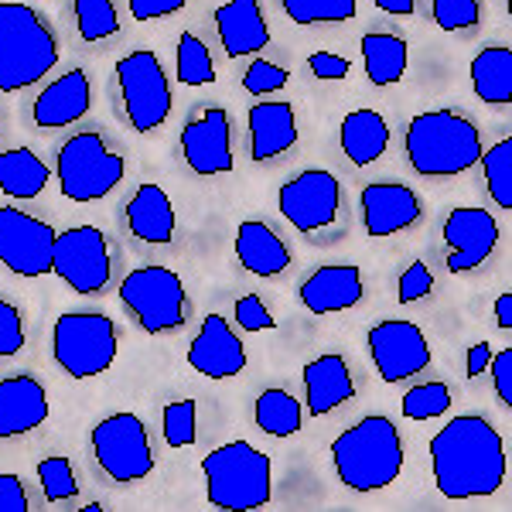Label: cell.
<instances>
[{
  "label": "cell",
  "mask_w": 512,
  "mask_h": 512,
  "mask_svg": "<svg viewBox=\"0 0 512 512\" xmlns=\"http://www.w3.org/2000/svg\"><path fill=\"white\" fill-rule=\"evenodd\" d=\"M106 506H103V502H89V506H86V512H103Z\"/></svg>",
  "instance_id": "816d5d0a"
},
{
  "label": "cell",
  "mask_w": 512,
  "mask_h": 512,
  "mask_svg": "<svg viewBox=\"0 0 512 512\" xmlns=\"http://www.w3.org/2000/svg\"><path fill=\"white\" fill-rule=\"evenodd\" d=\"M0 512H28L24 482L11 472H0Z\"/></svg>",
  "instance_id": "7dc6e473"
},
{
  "label": "cell",
  "mask_w": 512,
  "mask_h": 512,
  "mask_svg": "<svg viewBox=\"0 0 512 512\" xmlns=\"http://www.w3.org/2000/svg\"><path fill=\"white\" fill-rule=\"evenodd\" d=\"M175 205L168 192L154 181L137 188V195L127 202V229L147 246H168L175 239Z\"/></svg>",
  "instance_id": "d4e9b609"
},
{
  "label": "cell",
  "mask_w": 512,
  "mask_h": 512,
  "mask_svg": "<svg viewBox=\"0 0 512 512\" xmlns=\"http://www.w3.org/2000/svg\"><path fill=\"white\" fill-rule=\"evenodd\" d=\"M93 444V458L103 468V475L117 485L140 482L154 472V448H151V434L147 424L130 410L103 417L89 434Z\"/></svg>",
  "instance_id": "30bf717a"
},
{
  "label": "cell",
  "mask_w": 512,
  "mask_h": 512,
  "mask_svg": "<svg viewBox=\"0 0 512 512\" xmlns=\"http://www.w3.org/2000/svg\"><path fill=\"white\" fill-rule=\"evenodd\" d=\"M48 390L35 376L18 373L0 379V441L38 431L48 420Z\"/></svg>",
  "instance_id": "d6986e66"
},
{
  "label": "cell",
  "mask_w": 512,
  "mask_h": 512,
  "mask_svg": "<svg viewBox=\"0 0 512 512\" xmlns=\"http://www.w3.org/2000/svg\"><path fill=\"white\" fill-rule=\"evenodd\" d=\"M185 4L188 0H127L130 14H134V21H140V24L171 18V14H178Z\"/></svg>",
  "instance_id": "bcb514c9"
},
{
  "label": "cell",
  "mask_w": 512,
  "mask_h": 512,
  "mask_svg": "<svg viewBox=\"0 0 512 512\" xmlns=\"http://www.w3.org/2000/svg\"><path fill=\"white\" fill-rule=\"evenodd\" d=\"M120 304L147 335L181 332L188 321V291L171 267H137L120 280Z\"/></svg>",
  "instance_id": "52a82bcc"
},
{
  "label": "cell",
  "mask_w": 512,
  "mask_h": 512,
  "mask_svg": "<svg viewBox=\"0 0 512 512\" xmlns=\"http://www.w3.org/2000/svg\"><path fill=\"white\" fill-rule=\"evenodd\" d=\"M52 181V168L28 147H11L0 154V192L11 198H38Z\"/></svg>",
  "instance_id": "f1b7e54d"
},
{
  "label": "cell",
  "mask_w": 512,
  "mask_h": 512,
  "mask_svg": "<svg viewBox=\"0 0 512 512\" xmlns=\"http://www.w3.org/2000/svg\"><path fill=\"white\" fill-rule=\"evenodd\" d=\"M369 355L383 383H407L431 366V342L424 328L407 318H386L369 328Z\"/></svg>",
  "instance_id": "5bb4252c"
},
{
  "label": "cell",
  "mask_w": 512,
  "mask_h": 512,
  "mask_svg": "<svg viewBox=\"0 0 512 512\" xmlns=\"http://www.w3.org/2000/svg\"><path fill=\"white\" fill-rule=\"evenodd\" d=\"M434 291V274L424 260H414L407 270L400 274V284H396V301L400 304H414L424 301L427 294Z\"/></svg>",
  "instance_id": "60d3db41"
},
{
  "label": "cell",
  "mask_w": 512,
  "mask_h": 512,
  "mask_svg": "<svg viewBox=\"0 0 512 512\" xmlns=\"http://www.w3.org/2000/svg\"><path fill=\"white\" fill-rule=\"evenodd\" d=\"M76 24L82 41H103L120 31V14L113 0H76Z\"/></svg>",
  "instance_id": "d590c367"
},
{
  "label": "cell",
  "mask_w": 512,
  "mask_h": 512,
  "mask_svg": "<svg viewBox=\"0 0 512 512\" xmlns=\"http://www.w3.org/2000/svg\"><path fill=\"white\" fill-rule=\"evenodd\" d=\"M123 175H127V164L103 144L96 130L72 134L55 154L59 192L69 202H99L120 185Z\"/></svg>",
  "instance_id": "ba28073f"
},
{
  "label": "cell",
  "mask_w": 512,
  "mask_h": 512,
  "mask_svg": "<svg viewBox=\"0 0 512 512\" xmlns=\"http://www.w3.org/2000/svg\"><path fill=\"white\" fill-rule=\"evenodd\" d=\"M277 209L297 233H318L332 226L342 209V181L325 168H308L280 185Z\"/></svg>",
  "instance_id": "4fadbf2b"
},
{
  "label": "cell",
  "mask_w": 512,
  "mask_h": 512,
  "mask_svg": "<svg viewBox=\"0 0 512 512\" xmlns=\"http://www.w3.org/2000/svg\"><path fill=\"white\" fill-rule=\"evenodd\" d=\"M253 420H256V427L270 437H294V434H301V427H304V407L294 393L270 386V390H263L256 396Z\"/></svg>",
  "instance_id": "4dcf8cb0"
},
{
  "label": "cell",
  "mask_w": 512,
  "mask_h": 512,
  "mask_svg": "<svg viewBox=\"0 0 512 512\" xmlns=\"http://www.w3.org/2000/svg\"><path fill=\"white\" fill-rule=\"evenodd\" d=\"M379 11L393 14V18H410L417 11V0H373Z\"/></svg>",
  "instance_id": "681fc988"
},
{
  "label": "cell",
  "mask_w": 512,
  "mask_h": 512,
  "mask_svg": "<svg viewBox=\"0 0 512 512\" xmlns=\"http://www.w3.org/2000/svg\"><path fill=\"white\" fill-rule=\"evenodd\" d=\"M216 28H219V45L229 59H243V55H260L263 48H270V28L263 18L260 0H226L216 7Z\"/></svg>",
  "instance_id": "603a6c76"
},
{
  "label": "cell",
  "mask_w": 512,
  "mask_h": 512,
  "mask_svg": "<svg viewBox=\"0 0 512 512\" xmlns=\"http://www.w3.org/2000/svg\"><path fill=\"white\" fill-rule=\"evenodd\" d=\"M332 465L345 489L383 492L403 472V437L390 417H362L332 441Z\"/></svg>",
  "instance_id": "7a4b0ae2"
},
{
  "label": "cell",
  "mask_w": 512,
  "mask_h": 512,
  "mask_svg": "<svg viewBox=\"0 0 512 512\" xmlns=\"http://www.w3.org/2000/svg\"><path fill=\"white\" fill-rule=\"evenodd\" d=\"M175 72H178V82H185L188 89L216 82V62H212L209 45L198 35H192V31H185V35L178 38Z\"/></svg>",
  "instance_id": "d6a6232c"
},
{
  "label": "cell",
  "mask_w": 512,
  "mask_h": 512,
  "mask_svg": "<svg viewBox=\"0 0 512 512\" xmlns=\"http://www.w3.org/2000/svg\"><path fill=\"white\" fill-rule=\"evenodd\" d=\"M437 492L451 502L495 495L506 482V444L485 417H451L431 437Z\"/></svg>",
  "instance_id": "6da1fadb"
},
{
  "label": "cell",
  "mask_w": 512,
  "mask_h": 512,
  "mask_svg": "<svg viewBox=\"0 0 512 512\" xmlns=\"http://www.w3.org/2000/svg\"><path fill=\"white\" fill-rule=\"evenodd\" d=\"M301 379H304V410H308L311 417H325L355 400L352 369H349V362L335 352L311 359L308 366L301 369Z\"/></svg>",
  "instance_id": "7402d4cb"
},
{
  "label": "cell",
  "mask_w": 512,
  "mask_h": 512,
  "mask_svg": "<svg viewBox=\"0 0 512 512\" xmlns=\"http://www.w3.org/2000/svg\"><path fill=\"white\" fill-rule=\"evenodd\" d=\"M287 82H291V72L287 69H280V65L267 59H253L243 76V89L250 96H270V93H280Z\"/></svg>",
  "instance_id": "ab89813d"
},
{
  "label": "cell",
  "mask_w": 512,
  "mask_h": 512,
  "mask_svg": "<svg viewBox=\"0 0 512 512\" xmlns=\"http://www.w3.org/2000/svg\"><path fill=\"white\" fill-rule=\"evenodd\" d=\"M188 366L205 379H236L246 373V349L222 315H205L202 328L188 345Z\"/></svg>",
  "instance_id": "e0dca14e"
},
{
  "label": "cell",
  "mask_w": 512,
  "mask_h": 512,
  "mask_svg": "<svg viewBox=\"0 0 512 512\" xmlns=\"http://www.w3.org/2000/svg\"><path fill=\"white\" fill-rule=\"evenodd\" d=\"M410 168L424 178H454L472 171L482 158V134L468 117L454 110H424L407 123Z\"/></svg>",
  "instance_id": "3957f363"
},
{
  "label": "cell",
  "mask_w": 512,
  "mask_h": 512,
  "mask_svg": "<svg viewBox=\"0 0 512 512\" xmlns=\"http://www.w3.org/2000/svg\"><path fill=\"white\" fill-rule=\"evenodd\" d=\"M89 106H93L89 76L82 69H72L41 89L35 106H31V120H35V127L41 130H62L86 117Z\"/></svg>",
  "instance_id": "ffe728a7"
},
{
  "label": "cell",
  "mask_w": 512,
  "mask_h": 512,
  "mask_svg": "<svg viewBox=\"0 0 512 512\" xmlns=\"http://www.w3.org/2000/svg\"><path fill=\"white\" fill-rule=\"evenodd\" d=\"M338 144H342V154L355 168H369L390 147V123L383 120L379 110H352L342 117Z\"/></svg>",
  "instance_id": "4316f807"
},
{
  "label": "cell",
  "mask_w": 512,
  "mask_h": 512,
  "mask_svg": "<svg viewBox=\"0 0 512 512\" xmlns=\"http://www.w3.org/2000/svg\"><path fill=\"white\" fill-rule=\"evenodd\" d=\"M236 325L246 328V332H267L274 328V315L267 311V304L260 301V294H243L236 301Z\"/></svg>",
  "instance_id": "7bdbcfd3"
},
{
  "label": "cell",
  "mask_w": 512,
  "mask_h": 512,
  "mask_svg": "<svg viewBox=\"0 0 512 512\" xmlns=\"http://www.w3.org/2000/svg\"><path fill=\"white\" fill-rule=\"evenodd\" d=\"M489 369H492V386H495L499 403L502 407H512V349L495 352Z\"/></svg>",
  "instance_id": "f6af8a7d"
},
{
  "label": "cell",
  "mask_w": 512,
  "mask_h": 512,
  "mask_svg": "<svg viewBox=\"0 0 512 512\" xmlns=\"http://www.w3.org/2000/svg\"><path fill=\"white\" fill-rule=\"evenodd\" d=\"M52 274L69 284L76 294L93 297L110 287L113 274V253L110 239L96 226H72L55 236L52 253Z\"/></svg>",
  "instance_id": "8fae6325"
},
{
  "label": "cell",
  "mask_w": 512,
  "mask_h": 512,
  "mask_svg": "<svg viewBox=\"0 0 512 512\" xmlns=\"http://www.w3.org/2000/svg\"><path fill=\"white\" fill-rule=\"evenodd\" d=\"M308 69H311V76L321 82H342L352 72V62L335 52H315V55H308Z\"/></svg>",
  "instance_id": "ee69618b"
},
{
  "label": "cell",
  "mask_w": 512,
  "mask_h": 512,
  "mask_svg": "<svg viewBox=\"0 0 512 512\" xmlns=\"http://www.w3.org/2000/svg\"><path fill=\"white\" fill-rule=\"evenodd\" d=\"M120 103L127 110V123L137 134H154L171 117V82L161 59L147 48L123 55L117 62Z\"/></svg>",
  "instance_id": "9c48e42d"
},
{
  "label": "cell",
  "mask_w": 512,
  "mask_h": 512,
  "mask_svg": "<svg viewBox=\"0 0 512 512\" xmlns=\"http://www.w3.org/2000/svg\"><path fill=\"white\" fill-rule=\"evenodd\" d=\"M410 65V45L400 35H373L362 38V69H366V79L373 86H393L407 76Z\"/></svg>",
  "instance_id": "f546056e"
},
{
  "label": "cell",
  "mask_w": 512,
  "mask_h": 512,
  "mask_svg": "<svg viewBox=\"0 0 512 512\" xmlns=\"http://www.w3.org/2000/svg\"><path fill=\"white\" fill-rule=\"evenodd\" d=\"M489 362H492V345L489 342H475L472 349L465 352V376L478 379L482 373H489Z\"/></svg>",
  "instance_id": "c3c4849f"
},
{
  "label": "cell",
  "mask_w": 512,
  "mask_h": 512,
  "mask_svg": "<svg viewBox=\"0 0 512 512\" xmlns=\"http://www.w3.org/2000/svg\"><path fill=\"white\" fill-rule=\"evenodd\" d=\"M441 233L444 243H448V270L454 277H465L489 263L495 243H499V222L492 219L489 209L458 205V209L448 212Z\"/></svg>",
  "instance_id": "9a60e30c"
},
{
  "label": "cell",
  "mask_w": 512,
  "mask_h": 512,
  "mask_svg": "<svg viewBox=\"0 0 512 512\" xmlns=\"http://www.w3.org/2000/svg\"><path fill=\"white\" fill-rule=\"evenodd\" d=\"M38 485L45 492L48 502H69L79 495V482H76V468L65 454H52L38 465Z\"/></svg>",
  "instance_id": "8d00e7d4"
},
{
  "label": "cell",
  "mask_w": 512,
  "mask_h": 512,
  "mask_svg": "<svg viewBox=\"0 0 512 512\" xmlns=\"http://www.w3.org/2000/svg\"><path fill=\"white\" fill-rule=\"evenodd\" d=\"M55 229L45 219L28 216L18 205L0 209V263L18 277H45L52 274Z\"/></svg>",
  "instance_id": "7c38bea8"
},
{
  "label": "cell",
  "mask_w": 512,
  "mask_h": 512,
  "mask_svg": "<svg viewBox=\"0 0 512 512\" xmlns=\"http://www.w3.org/2000/svg\"><path fill=\"white\" fill-rule=\"evenodd\" d=\"M366 287H362V270L352 263H328L318 267L315 274L301 284V304L311 315H338V311H349L362 301Z\"/></svg>",
  "instance_id": "44dd1931"
},
{
  "label": "cell",
  "mask_w": 512,
  "mask_h": 512,
  "mask_svg": "<svg viewBox=\"0 0 512 512\" xmlns=\"http://www.w3.org/2000/svg\"><path fill=\"white\" fill-rule=\"evenodd\" d=\"M482 175H485V185H489V195L495 198L499 209H512V140H499L492 144L489 151H482Z\"/></svg>",
  "instance_id": "836d02e7"
},
{
  "label": "cell",
  "mask_w": 512,
  "mask_h": 512,
  "mask_svg": "<svg viewBox=\"0 0 512 512\" xmlns=\"http://www.w3.org/2000/svg\"><path fill=\"white\" fill-rule=\"evenodd\" d=\"M236 260L246 267V274L253 277H280L291 267V250L267 222L246 219L236 229Z\"/></svg>",
  "instance_id": "484cf974"
},
{
  "label": "cell",
  "mask_w": 512,
  "mask_h": 512,
  "mask_svg": "<svg viewBox=\"0 0 512 512\" xmlns=\"http://www.w3.org/2000/svg\"><path fill=\"white\" fill-rule=\"evenodd\" d=\"M431 14L441 31L478 28V21H482V0H431Z\"/></svg>",
  "instance_id": "f35d334b"
},
{
  "label": "cell",
  "mask_w": 512,
  "mask_h": 512,
  "mask_svg": "<svg viewBox=\"0 0 512 512\" xmlns=\"http://www.w3.org/2000/svg\"><path fill=\"white\" fill-rule=\"evenodd\" d=\"M209 506L226 512H253L274 499V461L250 441L219 444L202 458Z\"/></svg>",
  "instance_id": "5b68a950"
},
{
  "label": "cell",
  "mask_w": 512,
  "mask_h": 512,
  "mask_svg": "<svg viewBox=\"0 0 512 512\" xmlns=\"http://www.w3.org/2000/svg\"><path fill=\"white\" fill-rule=\"evenodd\" d=\"M495 325H499L502 332L512 328V294H502L499 301H495Z\"/></svg>",
  "instance_id": "f907efd6"
},
{
  "label": "cell",
  "mask_w": 512,
  "mask_h": 512,
  "mask_svg": "<svg viewBox=\"0 0 512 512\" xmlns=\"http://www.w3.org/2000/svg\"><path fill=\"white\" fill-rule=\"evenodd\" d=\"M472 89L482 103L509 106L512 103V48L489 45L472 59Z\"/></svg>",
  "instance_id": "83f0119b"
},
{
  "label": "cell",
  "mask_w": 512,
  "mask_h": 512,
  "mask_svg": "<svg viewBox=\"0 0 512 512\" xmlns=\"http://www.w3.org/2000/svg\"><path fill=\"white\" fill-rule=\"evenodd\" d=\"M246 127H250V158L256 164L284 158L297 144V117L291 103H263L250 106L246 113Z\"/></svg>",
  "instance_id": "cb8c5ba5"
},
{
  "label": "cell",
  "mask_w": 512,
  "mask_h": 512,
  "mask_svg": "<svg viewBox=\"0 0 512 512\" xmlns=\"http://www.w3.org/2000/svg\"><path fill=\"white\" fill-rule=\"evenodd\" d=\"M280 11L294 24H301V28L345 24V21L359 18V4H355V0H280Z\"/></svg>",
  "instance_id": "1f68e13d"
},
{
  "label": "cell",
  "mask_w": 512,
  "mask_h": 512,
  "mask_svg": "<svg viewBox=\"0 0 512 512\" xmlns=\"http://www.w3.org/2000/svg\"><path fill=\"white\" fill-rule=\"evenodd\" d=\"M24 318L11 301L0 297V359H11L24 349Z\"/></svg>",
  "instance_id": "b9f144b4"
},
{
  "label": "cell",
  "mask_w": 512,
  "mask_h": 512,
  "mask_svg": "<svg viewBox=\"0 0 512 512\" xmlns=\"http://www.w3.org/2000/svg\"><path fill=\"white\" fill-rule=\"evenodd\" d=\"M117 325L99 311H65L52 328V359L65 376L96 379L117 362Z\"/></svg>",
  "instance_id": "8992f818"
},
{
  "label": "cell",
  "mask_w": 512,
  "mask_h": 512,
  "mask_svg": "<svg viewBox=\"0 0 512 512\" xmlns=\"http://www.w3.org/2000/svg\"><path fill=\"white\" fill-rule=\"evenodd\" d=\"M198 441V407L195 400H175L164 407V444L192 448Z\"/></svg>",
  "instance_id": "74e56055"
},
{
  "label": "cell",
  "mask_w": 512,
  "mask_h": 512,
  "mask_svg": "<svg viewBox=\"0 0 512 512\" xmlns=\"http://www.w3.org/2000/svg\"><path fill=\"white\" fill-rule=\"evenodd\" d=\"M400 407H403V417L407 420H434L451 410V390H448V383H441V379L410 386V393L403 396Z\"/></svg>",
  "instance_id": "e575fe53"
},
{
  "label": "cell",
  "mask_w": 512,
  "mask_h": 512,
  "mask_svg": "<svg viewBox=\"0 0 512 512\" xmlns=\"http://www.w3.org/2000/svg\"><path fill=\"white\" fill-rule=\"evenodd\" d=\"M181 154L185 164L202 178L229 175L233 161V123L222 106H205L202 117L188 120L181 127Z\"/></svg>",
  "instance_id": "2e32d148"
},
{
  "label": "cell",
  "mask_w": 512,
  "mask_h": 512,
  "mask_svg": "<svg viewBox=\"0 0 512 512\" xmlns=\"http://www.w3.org/2000/svg\"><path fill=\"white\" fill-rule=\"evenodd\" d=\"M362 229L373 239L396 236L403 229L417 226L424 216V205H420L417 192L400 181H373V185L362 188Z\"/></svg>",
  "instance_id": "ac0fdd59"
},
{
  "label": "cell",
  "mask_w": 512,
  "mask_h": 512,
  "mask_svg": "<svg viewBox=\"0 0 512 512\" xmlns=\"http://www.w3.org/2000/svg\"><path fill=\"white\" fill-rule=\"evenodd\" d=\"M59 59V35L52 24L21 0H0V93L35 86Z\"/></svg>",
  "instance_id": "277c9868"
}]
</instances>
